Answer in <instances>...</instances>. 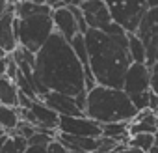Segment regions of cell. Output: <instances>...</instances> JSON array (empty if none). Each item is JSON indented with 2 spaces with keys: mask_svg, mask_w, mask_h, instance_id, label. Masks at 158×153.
<instances>
[{
  "mask_svg": "<svg viewBox=\"0 0 158 153\" xmlns=\"http://www.w3.org/2000/svg\"><path fill=\"white\" fill-rule=\"evenodd\" d=\"M34 86L39 99L48 92H60L74 99L88 94L82 62L76 58L71 43L56 32L35 54Z\"/></svg>",
  "mask_w": 158,
  "mask_h": 153,
  "instance_id": "6da1fadb",
  "label": "cell"
},
{
  "mask_svg": "<svg viewBox=\"0 0 158 153\" xmlns=\"http://www.w3.org/2000/svg\"><path fill=\"white\" fill-rule=\"evenodd\" d=\"M86 45L97 86L123 90L127 71L134 63L128 52V34L108 36L101 30H89L86 34Z\"/></svg>",
  "mask_w": 158,
  "mask_h": 153,
  "instance_id": "7a4b0ae2",
  "label": "cell"
},
{
  "mask_svg": "<svg viewBox=\"0 0 158 153\" xmlns=\"http://www.w3.org/2000/svg\"><path fill=\"white\" fill-rule=\"evenodd\" d=\"M84 114L89 120L106 125L119 121H132L138 116V108L132 105V99L123 90L95 86L93 90L88 92Z\"/></svg>",
  "mask_w": 158,
  "mask_h": 153,
  "instance_id": "3957f363",
  "label": "cell"
},
{
  "mask_svg": "<svg viewBox=\"0 0 158 153\" xmlns=\"http://www.w3.org/2000/svg\"><path fill=\"white\" fill-rule=\"evenodd\" d=\"M50 13H37V15L28 17V19H17L19 47H23L34 54H37L43 49V45L56 32Z\"/></svg>",
  "mask_w": 158,
  "mask_h": 153,
  "instance_id": "277c9868",
  "label": "cell"
},
{
  "mask_svg": "<svg viewBox=\"0 0 158 153\" xmlns=\"http://www.w3.org/2000/svg\"><path fill=\"white\" fill-rule=\"evenodd\" d=\"M114 23H117L127 34H136L143 15L149 11L145 0H104Z\"/></svg>",
  "mask_w": 158,
  "mask_h": 153,
  "instance_id": "5b68a950",
  "label": "cell"
},
{
  "mask_svg": "<svg viewBox=\"0 0 158 153\" xmlns=\"http://www.w3.org/2000/svg\"><path fill=\"white\" fill-rule=\"evenodd\" d=\"M58 133L71 136H86V138H101L102 125L89 120L88 116H60Z\"/></svg>",
  "mask_w": 158,
  "mask_h": 153,
  "instance_id": "8992f818",
  "label": "cell"
},
{
  "mask_svg": "<svg viewBox=\"0 0 158 153\" xmlns=\"http://www.w3.org/2000/svg\"><path fill=\"white\" fill-rule=\"evenodd\" d=\"M151 82H152V71L147 67V63H132L125 76L123 92L128 97L145 94L151 92Z\"/></svg>",
  "mask_w": 158,
  "mask_h": 153,
  "instance_id": "52a82bcc",
  "label": "cell"
},
{
  "mask_svg": "<svg viewBox=\"0 0 158 153\" xmlns=\"http://www.w3.org/2000/svg\"><path fill=\"white\" fill-rule=\"evenodd\" d=\"M0 49H2L6 54H13L19 49L15 2H10L6 13L0 17Z\"/></svg>",
  "mask_w": 158,
  "mask_h": 153,
  "instance_id": "ba28073f",
  "label": "cell"
},
{
  "mask_svg": "<svg viewBox=\"0 0 158 153\" xmlns=\"http://www.w3.org/2000/svg\"><path fill=\"white\" fill-rule=\"evenodd\" d=\"M80 10L84 11V17H86L89 30H101L102 32L114 23L104 0H84Z\"/></svg>",
  "mask_w": 158,
  "mask_h": 153,
  "instance_id": "9c48e42d",
  "label": "cell"
},
{
  "mask_svg": "<svg viewBox=\"0 0 158 153\" xmlns=\"http://www.w3.org/2000/svg\"><path fill=\"white\" fill-rule=\"evenodd\" d=\"M39 101H43L47 107H50L60 116H86L80 110V107H78V103H76L74 97L65 95V94H60V92H48Z\"/></svg>",
  "mask_w": 158,
  "mask_h": 153,
  "instance_id": "30bf717a",
  "label": "cell"
},
{
  "mask_svg": "<svg viewBox=\"0 0 158 153\" xmlns=\"http://www.w3.org/2000/svg\"><path fill=\"white\" fill-rule=\"evenodd\" d=\"M52 17V23H54V28H56V34H60L63 39H67L69 43L80 34V30H78V23L73 15V11L65 6L58 8V10H52L50 13Z\"/></svg>",
  "mask_w": 158,
  "mask_h": 153,
  "instance_id": "8fae6325",
  "label": "cell"
},
{
  "mask_svg": "<svg viewBox=\"0 0 158 153\" xmlns=\"http://www.w3.org/2000/svg\"><path fill=\"white\" fill-rule=\"evenodd\" d=\"M30 110L34 112L35 116V121H37V127H43V129H54L58 131V123H60V114H56L50 107H47L43 101H34Z\"/></svg>",
  "mask_w": 158,
  "mask_h": 153,
  "instance_id": "7c38bea8",
  "label": "cell"
},
{
  "mask_svg": "<svg viewBox=\"0 0 158 153\" xmlns=\"http://www.w3.org/2000/svg\"><path fill=\"white\" fill-rule=\"evenodd\" d=\"M58 140L69 149V151H89L95 153L99 147V138H86V136H71L58 133Z\"/></svg>",
  "mask_w": 158,
  "mask_h": 153,
  "instance_id": "4fadbf2b",
  "label": "cell"
},
{
  "mask_svg": "<svg viewBox=\"0 0 158 153\" xmlns=\"http://www.w3.org/2000/svg\"><path fill=\"white\" fill-rule=\"evenodd\" d=\"M158 32V8H152V10H149L145 15H143V19H141V23H139V26H138V30H136V36L145 43V47L149 45V41L152 39V36Z\"/></svg>",
  "mask_w": 158,
  "mask_h": 153,
  "instance_id": "5bb4252c",
  "label": "cell"
},
{
  "mask_svg": "<svg viewBox=\"0 0 158 153\" xmlns=\"http://www.w3.org/2000/svg\"><path fill=\"white\" fill-rule=\"evenodd\" d=\"M0 105L19 108V88L8 76H0Z\"/></svg>",
  "mask_w": 158,
  "mask_h": 153,
  "instance_id": "9a60e30c",
  "label": "cell"
},
{
  "mask_svg": "<svg viewBox=\"0 0 158 153\" xmlns=\"http://www.w3.org/2000/svg\"><path fill=\"white\" fill-rule=\"evenodd\" d=\"M21 123L19 112L13 107H6V105H0V127H2L8 134L13 133Z\"/></svg>",
  "mask_w": 158,
  "mask_h": 153,
  "instance_id": "2e32d148",
  "label": "cell"
},
{
  "mask_svg": "<svg viewBox=\"0 0 158 153\" xmlns=\"http://www.w3.org/2000/svg\"><path fill=\"white\" fill-rule=\"evenodd\" d=\"M128 52L134 63H147V47L136 34H128Z\"/></svg>",
  "mask_w": 158,
  "mask_h": 153,
  "instance_id": "e0dca14e",
  "label": "cell"
},
{
  "mask_svg": "<svg viewBox=\"0 0 158 153\" xmlns=\"http://www.w3.org/2000/svg\"><path fill=\"white\" fill-rule=\"evenodd\" d=\"M28 147V140L19 134H8V140L0 153H24Z\"/></svg>",
  "mask_w": 158,
  "mask_h": 153,
  "instance_id": "ac0fdd59",
  "label": "cell"
},
{
  "mask_svg": "<svg viewBox=\"0 0 158 153\" xmlns=\"http://www.w3.org/2000/svg\"><path fill=\"white\" fill-rule=\"evenodd\" d=\"M128 146H130V147H136V149H141V151H145V153H149L151 147L154 146V134H136V136H130Z\"/></svg>",
  "mask_w": 158,
  "mask_h": 153,
  "instance_id": "d6986e66",
  "label": "cell"
},
{
  "mask_svg": "<svg viewBox=\"0 0 158 153\" xmlns=\"http://www.w3.org/2000/svg\"><path fill=\"white\" fill-rule=\"evenodd\" d=\"M156 62H158V32L152 36V39L147 45V67L152 71Z\"/></svg>",
  "mask_w": 158,
  "mask_h": 153,
  "instance_id": "ffe728a7",
  "label": "cell"
},
{
  "mask_svg": "<svg viewBox=\"0 0 158 153\" xmlns=\"http://www.w3.org/2000/svg\"><path fill=\"white\" fill-rule=\"evenodd\" d=\"M119 146H121V144H119L117 140L108 138V136H101V138H99V147H97L95 153H114Z\"/></svg>",
  "mask_w": 158,
  "mask_h": 153,
  "instance_id": "44dd1931",
  "label": "cell"
},
{
  "mask_svg": "<svg viewBox=\"0 0 158 153\" xmlns=\"http://www.w3.org/2000/svg\"><path fill=\"white\" fill-rule=\"evenodd\" d=\"M35 133H37V127H35V125H32V123H28V121H21L19 127H17L13 133H10V134H19V136H23V138L30 140Z\"/></svg>",
  "mask_w": 158,
  "mask_h": 153,
  "instance_id": "7402d4cb",
  "label": "cell"
},
{
  "mask_svg": "<svg viewBox=\"0 0 158 153\" xmlns=\"http://www.w3.org/2000/svg\"><path fill=\"white\" fill-rule=\"evenodd\" d=\"M47 153H69V149H67L58 138H54V140L47 146Z\"/></svg>",
  "mask_w": 158,
  "mask_h": 153,
  "instance_id": "603a6c76",
  "label": "cell"
},
{
  "mask_svg": "<svg viewBox=\"0 0 158 153\" xmlns=\"http://www.w3.org/2000/svg\"><path fill=\"white\" fill-rule=\"evenodd\" d=\"M10 56L11 54H6L2 49H0V76H6V71H8V62H10Z\"/></svg>",
  "mask_w": 158,
  "mask_h": 153,
  "instance_id": "cb8c5ba5",
  "label": "cell"
},
{
  "mask_svg": "<svg viewBox=\"0 0 158 153\" xmlns=\"http://www.w3.org/2000/svg\"><path fill=\"white\" fill-rule=\"evenodd\" d=\"M115 151H119V153H145V151H141V149H136V147H130V146H127V144H121Z\"/></svg>",
  "mask_w": 158,
  "mask_h": 153,
  "instance_id": "d4e9b609",
  "label": "cell"
},
{
  "mask_svg": "<svg viewBox=\"0 0 158 153\" xmlns=\"http://www.w3.org/2000/svg\"><path fill=\"white\" fill-rule=\"evenodd\" d=\"M24 153H47V146H28Z\"/></svg>",
  "mask_w": 158,
  "mask_h": 153,
  "instance_id": "484cf974",
  "label": "cell"
},
{
  "mask_svg": "<svg viewBox=\"0 0 158 153\" xmlns=\"http://www.w3.org/2000/svg\"><path fill=\"white\" fill-rule=\"evenodd\" d=\"M65 8H80L84 4V0H61Z\"/></svg>",
  "mask_w": 158,
  "mask_h": 153,
  "instance_id": "4316f807",
  "label": "cell"
},
{
  "mask_svg": "<svg viewBox=\"0 0 158 153\" xmlns=\"http://www.w3.org/2000/svg\"><path fill=\"white\" fill-rule=\"evenodd\" d=\"M152 92V90H151ZM156 116H158V95H154V94H151V107H149Z\"/></svg>",
  "mask_w": 158,
  "mask_h": 153,
  "instance_id": "83f0119b",
  "label": "cell"
},
{
  "mask_svg": "<svg viewBox=\"0 0 158 153\" xmlns=\"http://www.w3.org/2000/svg\"><path fill=\"white\" fill-rule=\"evenodd\" d=\"M45 2H47V6H48L50 10H58V8H61V6H63L61 0H45Z\"/></svg>",
  "mask_w": 158,
  "mask_h": 153,
  "instance_id": "f1b7e54d",
  "label": "cell"
},
{
  "mask_svg": "<svg viewBox=\"0 0 158 153\" xmlns=\"http://www.w3.org/2000/svg\"><path fill=\"white\" fill-rule=\"evenodd\" d=\"M151 90L154 95H158V75H152V82H151Z\"/></svg>",
  "mask_w": 158,
  "mask_h": 153,
  "instance_id": "f546056e",
  "label": "cell"
},
{
  "mask_svg": "<svg viewBox=\"0 0 158 153\" xmlns=\"http://www.w3.org/2000/svg\"><path fill=\"white\" fill-rule=\"evenodd\" d=\"M8 4H10V0H0V17H2L8 10Z\"/></svg>",
  "mask_w": 158,
  "mask_h": 153,
  "instance_id": "4dcf8cb0",
  "label": "cell"
},
{
  "mask_svg": "<svg viewBox=\"0 0 158 153\" xmlns=\"http://www.w3.org/2000/svg\"><path fill=\"white\" fill-rule=\"evenodd\" d=\"M145 2H147L149 10H152V8H158V0H145Z\"/></svg>",
  "mask_w": 158,
  "mask_h": 153,
  "instance_id": "1f68e13d",
  "label": "cell"
},
{
  "mask_svg": "<svg viewBox=\"0 0 158 153\" xmlns=\"http://www.w3.org/2000/svg\"><path fill=\"white\" fill-rule=\"evenodd\" d=\"M28 2H32V4H35V6H47L45 0H28Z\"/></svg>",
  "mask_w": 158,
  "mask_h": 153,
  "instance_id": "d6a6232c",
  "label": "cell"
},
{
  "mask_svg": "<svg viewBox=\"0 0 158 153\" xmlns=\"http://www.w3.org/2000/svg\"><path fill=\"white\" fill-rule=\"evenodd\" d=\"M152 75H158V62H156L154 67H152Z\"/></svg>",
  "mask_w": 158,
  "mask_h": 153,
  "instance_id": "836d02e7",
  "label": "cell"
},
{
  "mask_svg": "<svg viewBox=\"0 0 158 153\" xmlns=\"http://www.w3.org/2000/svg\"><path fill=\"white\" fill-rule=\"evenodd\" d=\"M154 146H156V147H158V131H156V133H154Z\"/></svg>",
  "mask_w": 158,
  "mask_h": 153,
  "instance_id": "e575fe53",
  "label": "cell"
},
{
  "mask_svg": "<svg viewBox=\"0 0 158 153\" xmlns=\"http://www.w3.org/2000/svg\"><path fill=\"white\" fill-rule=\"evenodd\" d=\"M6 134H8V133H6V131H4L2 127H0V138H2V136H6Z\"/></svg>",
  "mask_w": 158,
  "mask_h": 153,
  "instance_id": "d590c367",
  "label": "cell"
},
{
  "mask_svg": "<svg viewBox=\"0 0 158 153\" xmlns=\"http://www.w3.org/2000/svg\"><path fill=\"white\" fill-rule=\"evenodd\" d=\"M69 153H89V151H69Z\"/></svg>",
  "mask_w": 158,
  "mask_h": 153,
  "instance_id": "8d00e7d4",
  "label": "cell"
},
{
  "mask_svg": "<svg viewBox=\"0 0 158 153\" xmlns=\"http://www.w3.org/2000/svg\"><path fill=\"white\" fill-rule=\"evenodd\" d=\"M156 127H158V118H156Z\"/></svg>",
  "mask_w": 158,
  "mask_h": 153,
  "instance_id": "74e56055",
  "label": "cell"
},
{
  "mask_svg": "<svg viewBox=\"0 0 158 153\" xmlns=\"http://www.w3.org/2000/svg\"><path fill=\"white\" fill-rule=\"evenodd\" d=\"M114 153H119V151H114Z\"/></svg>",
  "mask_w": 158,
  "mask_h": 153,
  "instance_id": "f35d334b",
  "label": "cell"
}]
</instances>
